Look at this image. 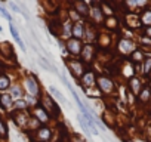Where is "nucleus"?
<instances>
[{"instance_id": "nucleus-33", "label": "nucleus", "mask_w": 151, "mask_h": 142, "mask_svg": "<svg viewBox=\"0 0 151 142\" xmlns=\"http://www.w3.org/2000/svg\"><path fill=\"white\" fill-rule=\"evenodd\" d=\"M8 5H9V8H11V9H12L14 12H18V14H21V9H19V6H17V5H15L14 2H9Z\"/></svg>"}, {"instance_id": "nucleus-24", "label": "nucleus", "mask_w": 151, "mask_h": 142, "mask_svg": "<svg viewBox=\"0 0 151 142\" xmlns=\"http://www.w3.org/2000/svg\"><path fill=\"white\" fill-rule=\"evenodd\" d=\"M117 18L116 16H110V18H107L105 19V25H107V28H110V30H116L117 28Z\"/></svg>"}, {"instance_id": "nucleus-6", "label": "nucleus", "mask_w": 151, "mask_h": 142, "mask_svg": "<svg viewBox=\"0 0 151 142\" xmlns=\"http://www.w3.org/2000/svg\"><path fill=\"white\" fill-rule=\"evenodd\" d=\"M52 138V130L49 127H40L36 133H34V139L37 142H49Z\"/></svg>"}, {"instance_id": "nucleus-16", "label": "nucleus", "mask_w": 151, "mask_h": 142, "mask_svg": "<svg viewBox=\"0 0 151 142\" xmlns=\"http://www.w3.org/2000/svg\"><path fill=\"white\" fill-rule=\"evenodd\" d=\"M12 105H14V102H12V96L9 93L0 95V107L3 110H9V108H12Z\"/></svg>"}, {"instance_id": "nucleus-25", "label": "nucleus", "mask_w": 151, "mask_h": 142, "mask_svg": "<svg viewBox=\"0 0 151 142\" xmlns=\"http://www.w3.org/2000/svg\"><path fill=\"white\" fill-rule=\"evenodd\" d=\"M142 73L145 76H148L151 73V58H145L144 61V67H142Z\"/></svg>"}, {"instance_id": "nucleus-11", "label": "nucleus", "mask_w": 151, "mask_h": 142, "mask_svg": "<svg viewBox=\"0 0 151 142\" xmlns=\"http://www.w3.org/2000/svg\"><path fill=\"white\" fill-rule=\"evenodd\" d=\"M85 31H86V27H85L83 22H80V21L74 22V25H73V39H77V40L85 39Z\"/></svg>"}, {"instance_id": "nucleus-14", "label": "nucleus", "mask_w": 151, "mask_h": 142, "mask_svg": "<svg viewBox=\"0 0 151 142\" xmlns=\"http://www.w3.org/2000/svg\"><path fill=\"white\" fill-rule=\"evenodd\" d=\"M33 114H34V118H37L40 123H47V121H49V118H50V117H49V114H47V113H46L40 105H39V107H36V108L33 110Z\"/></svg>"}, {"instance_id": "nucleus-28", "label": "nucleus", "mask_w": 151, "mask_h": 142, "mask_svg": "<svg viewBox=\"0 0 151 142\" xmlns=\"http://www.w3.org/2000/svg\"><path fill=\"white\" fill-rule=\"evenodd\" d=\"M6 135H8V129H6V124H5V121L0 118V138H6Z\"/></svg>"}, {"instance_id": "nucleus-23", "label": "nucleus", "mask_w": 151, "mask_h": 142, "mask_svg": "<svg viewBox=\"0 0 151 142\" xmlns=\"http://www.w3.org/2000/svg\"><path fill=\"white\" fill-rule=\"evenodd\" d=\"M11 86V80L9 77H6L5 74H0V90H5Z\"/></svg>"}, {"instance_id": "nucleus-13", "label": "nucleus", "mask_w": 151, "mask_h": 142, "mask_svg": "<svg viewBox=\"0 0 151 142\" xmlns=\"http://www.w3.org/2000/svg\"><path fill=\"white\" fill-rule=\"evenodd\" d=\"M95 82H96V76H95L93 71H86L82 77V83H83L85 87H93Z\"/></svg>"}, {"instance_id": "nucleus-32", "label": "nucleus", "mask_w": 151, "mask_h": 142, "mask_svg": "<svg viewBox=\"0 0 151 142\" xmlns=\"http://www.w3.org/2000/svg\"><path fill=\"white\" fill-rule=\"evenodd\" d=\"M0 14H2V15H3V16H5V18H6L8 21H11V22H12V18H11L9 12H8V11H6L5 8H2V6H0Z\"/></svg>"}, {"instance_id": "nucleus-27", "label": "nucleus", "mask_w": 151, "mask_h": 142, "mask_svg": "<svg viewBox=\"0 0 151 142\" xmlns=\"http://www.w3.org/2000/svg\"><path fill=\"white\" fill-rule=\"evenodd\" d=\"M14 108L18 110V111H25V108H27V102L22 101V99H18V101L14 102Z\"/></svg>"}, {"instance_id": "nucleus-9", "label": "nucleus", "mask_w": 151, "mask_h": 142, "mask_svg": "<svg viewBox=\"0 0 151 142\" xmlns=\"http://www.w3.org/2000/svg\"><path fill=\"white\" fill-rule=\"evenodd\" d=\"M91 6H92V9L89 11V15L92 16V19H93L95 22H102V21H104V14H102V11H101V8H99V3L92 2Z\"/></svg>"}, {"instance_id": "nucleus-8", "label": "nucleus", "mask_w": 151, "mask_h": 142, "mask_svg": "<svg viewBox=\"0 0 151 142\" xmlns=\"http://www.w3.org/2000/svg\"><path fill=\"white\" fill-rule=\"evenodd\" d=\"M25 86H27L28 92H30L33 96H39V93H40V87H39V83H37V80H36L34 76H30V77L25 79Z\"/></svg>"}, {"instance_id": "nucleus-12", "label": "nucleus", "mask_w": 151, "mask_h": 142, "mask_svg": "<svg viewBox=\"0 0 151 142\" xmlns=\"http://www.w3.org/2000/svg\"><path fill=\"white\" fill-rule=\"evenodd\" d=\"M73 8H74V12L77 14V15H80V16H88L89 15V6H88V3H85V2H74L73 3Z\"/></svg>"}, {"instance_id": "nucleus-18", "label": "nucleus", "mask_w": 151, "mask_h": 142, "mask_svg": "<svg viewBox=\"0 0 151 142\" xmlns=\"http://www.w3.org/2000/svg\"><path fill=\"white\" fill-rule=\"evenodd\" d=\"M150 98H151V89H150L148 86H144L142 90H141L139 95H138V99H139V102L147 104V102L150 101Z\"/></svg>"}, {"instance_id": "nucleus-5", "label": "nucleus", "mask_w": 151, "mask_h": 142, "mask_svg": "<svg viewBox=\"0 0 151 142\" xmlns=\"http://www.w3.org/2000/svg\"><path fill=\"white\" fill-rule=\"evenodd\" d=\"M65 47H67L68 53H71V55H80V53H82V49H83L82 40H77V39H73V37H71V39L67 40Z\"/></svg>"}, {"instance_id": "nucleus-31", "label": "nucleus", "mask_w": 151, "mask_h": 142, "mask_svg": "<svg viewBox=\"0 0 151 142\" xmlns=\"http://www.w3.org/2000/svg\"><path fill=\"white\" fill-rule=\"evenodd\" d=\"M12 96H15V98H21L22 96V92H21V89L18 86H12Z\"/></svg>"}, {"instance_id": "nucleus-29", "label": "nucleus", "mask_w": 151, "mask_h": 142, "mask_svg": "<svg viewBox=\"0 0 151 142\" xmlns=\"http://www.w3.org/2000/svg\"><path fill=\"white\" fill-rule=\"evenodd\" d=\"M79 123H80L82 129H83V130H85L86 133H91V129H89V126H88L86 120H83V117H82V115H79Z\"/></svg>"}, {"instance_id": "nucleus-21", "label": "nucleus", "mask_w": 151, "mask_h": 142, "mask_svg": "<svg viewBox=\"0 0 151 142\" xmlns=\"http://www.w3.org/2000/svg\"><path fill=\"white\" fill-rule=\"evenodd\" d=\"M99 8H101L102 14L107 15V18L114 16V9L111 8V5H108V3H99Z\"/></svg>"}, {"instance_id": "nucleus-3", "label": "nucleus", "mask_w": 151, "mask_h": 142, "mask_svg": "<svg viewBox=\"0 0 151 142\" xmlns=\"http://www.w3.org/2000/svg\"><path fill=\"white\" fill-rule=\"evenodd\" d=\"M117 49H119V52H120L122 55H132V53L136 50L135 43H133L130 39H122V40L119 42V44H117Z\"/></svg>"}, {"instance_id": "nucleus-30", "label": "nucleus", "mask_w": 151, "mask_h": 142, "mask_svg": "<svg viewBox=\"0 0 151 142\" xmlns=\"http://www.w3.org/2000/svg\"><path fill=\"white\" fill-rule=\"evenodd\" d=\"M40 64H42V65H43V68H46V70H50V71H53V73L56 71V68H55L53 65H50L49 62H45V59H43V58L40 59Z\"/></svg>"}, {"instance_id": "nucleus-22", "label": "nucleus", "mask_w": 151, "mask_h": 142, "mask_svg": "<svg viewBox=\"0 0 151 142\" xmlns=\"http://www.w3.org/2000/svg\"><path fill=\"white\" fill-rule=\"evenodd\" d=\"M49 90H50V93H53V96H55V98H56V99H58V101H59L62 105H67V99L62 96V93H61V92H59L56 87L50 86V87H49Z\"/></svg>"}, {"instance_id": "nucleus-17", "label": "nucleus", "mask_w": 151, "mask_h": 142, "mask_svg": "<svg viewBox=\"0 0 151 142\" xmlns=\"http://www.w3.org/2000/svg\"><path fill=\"white\" fill-rule=\"evenodd\" d=\"M139 21H141V25H144L145 28H147V27H151V9L144 11V12L139 15Z\"/></svg>"}, {"instance_id": "nucleus-34", "label": "nucleus", "mask_w": 151, "mask_h": 142, "mask_svg": "<svg viewBox=\"0 0 151 142\" xmlns=\"http://www.w3.org/2000/svg\"><path fill=\"white\" fill-rule=\"evenodd\" d=\"M144 34H145L147 37H150V39H151V27H147V28L144 30Z\"/></svg>"}, {"instance_id": "nucleus-26", "label": "nucleus", "mask_w": 151, "mask_h": 142, "mask_svg": "<svg viewBox=\"0 0 151 142\" xmlns=\"http://www.w3.org/2000/svg\"><path fill=\"white\" fill-rule=\"evenodd\" d=\"M42 123L37 120V118H33V117H30V120H28V124H27V129L28 130H36V127H39Z\"/></svg>"}, {"instance_id": "nucleus-4", "label": "nucleus", "mask_w": 151, "mask_h": 142, "mask_svg": "<svg viewBox=\"0 0 151 142\" xmlns=\"http://www.w3.org/2000/svg\"><path fill=\"white\" fill-rule=\"evenodd\" d=\"M40 107L47 113V114H53V115H58V113H59V110H58V107H56V104L53 102V99L50 98V96H43V99H42V102H40Z\"/></svg>"}, {"instance_id": "nucleus-19", "label": "nucleus", "mask_w": 151, "mask_h": 142, "mask_svg": "<svg viewBox=\"0 0 151 142\" xmlns=\"http://www.w3.org/2000/svg\"><path fill=\"white\" fill-rule=\"evenodd\" d=\"M9 28H11V33H12V36H14L15 42L19 44V47H21V49H24V50H25V44H24V42L21 40V37H19V33H18V30H17L15 24H12V22H11V27H9Z\"/></svg>"}, {"instance_id": "nucleus-1", "label": "nucleus", "mask_w": 151, "mask_h": 142, "mask_svg": "<svg viewBox=\"0 0 151 142\" xmlns=\"http://www.w3.org/2000/svg\"><path fill=\"white\" fill-rule=\"evenodd\" d=\"M67 67H68V70L73 73V76H74L76 79H82L83 74L86 73L83 62H82V61H77V59H71V61H68V62H67Z\"/></svg>"}, {"instance_id": "nucleus-35", "label": "nucleus", "mask_w": 151, "mask_h": 142, "mask_svg": "<svg viewBox=\"0 0 151 142\" xmlns=\"http://www.w3.org/2000/svg\"><path fill=\"white\" fill-rule=\"evenodd\" d=\"M0 33H2V27H0Z\"/></svg>"}, {"instance_id": "nucleus-2", "label": "nucleus", "mask_w": 151, "mask_h": 142, "mask_svg": "<svg viewBox=\"0 0 151 142\" xmlns=\"http://www.w3.org/2000/svg\"><path fill=\"white\" fill-rule=\"evenodd\" d=\"M96 85H98V89L102 92V93H107V95H110V93H113L114 92V82L110 79V77H105V76H101V77H98L96 79Z\"/></svg>"}, {"instance_id": "nucleus-7", "label": "nucleus", "mask_w": 151, "mask_h": 142, "mask_svg": "<svg viewBox=\"0 0 151 142\" xmlns=\"http://www.w3.org/2000/svg\"><path fill=\"white\" fill-rule=\"evenodd\" d=\"M95 52H96V49H95V46H92V44H86V46H83V49H82V59L85 61V62H92L93 59H95Z\"/></svg>"}, {"instance_id": "nucleus-20", "label": "nucleus", "mask_w": 151, "mask_h": 142, "mask_svg": "<svg viewBox=\"0 0 151 142\" xmlns=\"http://www.w3.org/2000/svg\"><path fill=\"white\" fill-rule=\"evenodd\" d=\"M130 59H132V62H135V64H139V62L145 61V58H144V52H142L141 49H136V50L130 55Z\"/></svg>"}, {"instance_id": "nucleus-10", "label": "nucleus", "mask_w": 151, "mask_h": 142, "mask_svg": "<svg viewBox=\"0 0 151 142\" xmlns=\"http://www.w3.org/2000/svg\"><path fill=\"white\" fill-rule=\"evenodd\" d=\"M14 117V121L19 126V127H27L28 124V120H30V115L25 113V111H18V113H14L12 114Z\"/></svg>"}, {"instance_id": "nucleus-15", "label": "nucleus", "mask_w": 151, "mask_h": 142, "mask_svg": "<svg viewBox=\"0 0 151 142\" xmlns=\"http://www.w3.org/2000/svg\"><path fill=\"white\" fill-rule=\"evenodd\" d=\"M142 82L138 79V77H132L130 80H129V89H130V92L133 93V95H139V92L142 90Z\"/></svg>"}]
</instances>
